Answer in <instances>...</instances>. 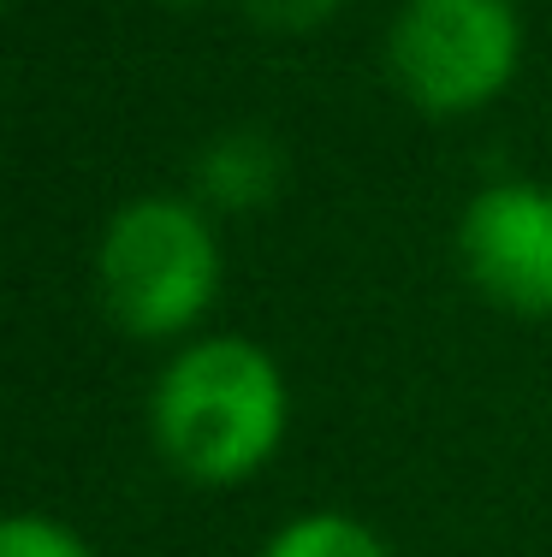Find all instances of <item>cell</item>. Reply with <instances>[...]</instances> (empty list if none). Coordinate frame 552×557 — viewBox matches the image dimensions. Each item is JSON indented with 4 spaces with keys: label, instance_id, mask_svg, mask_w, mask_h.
I'll return each instance as SVG.
<instances>
[{
    "label": "cell",
    "instance_id": "7a4b0ae2",
    "mask_svg": "<svg viewBox=\"0 0 552 557\" xmlns=\"http://www.w3.org/2000/svg\"><path fill=\"white\" fill-rule=\"evenodd\" d=\"M96 290L131 338H173L203 321L220 290V244L203 208L179 196L125 202L101 232Z\"/></svg>",
    "mask_w": 552,
    "mask_h": 557
},
{
    "label": "cell",
    "instance_id": "ba28073f",
    "mask_svg": "<svg viewBox=\"0 0 552 557\" xmlns=\"http://www.w3.org/2000/svg\"><path fill=\"white\" fill-rule=\"evenodd\" d=\"M238 7L249 12V18L261 24V30H315L321 18H333L339 0H238Z\"/></svg>",
    "mask_w": 552,
    "mask_h": 557
},
{
    "label": "cell",
    "instance_id": "6da1fadb",
    "mask_svg": "<svg viewBox=\"0 0 552 557\" xmlns=\"http://www.w3.org/2000/svg\"><path fill=\"white\" fill-rule=\"evenodd\" d=\"M155 445L184 481H249L285 440V380L249 338H203L155 386Z\"/></svg>",
    "mask_w": 552,
    "mask_h": 557
},
{
    "label": "cell",
    "instance_id": "277c9868",
    "mask_svg": "<svg viewBox=\"0 0 552 557\" xmlns=\"http://www.w3.org/2000/svg\"><path fill=\"white\" fill-rule=\"evenodd\" d=\"M464 278L505 314L547 321L552 314V190L541 184H488L457 220Z\"/></svg>",
    "mask_w": 552,
    "mask_h": 557
},
{
    "label": "cell",
    "instance_id": "52a82bcc",
    "mask_svg": "<svg viewBox=\"0 0 552 557\" xmlns=\"http://www.w3.org/2000/svg\"><path fill=\"white\" fill-rule=\"evenodd\" d=\"M0 557H96L72 528H60L54 516H7L0 522Z\"/></svg>",
    "mask_w": 552,
    "mask_h": 557
},
{
    "label": "cell",
    "instance_id": "3957f363",
    "mask_svg": "<svg viewBox=\"0 0 552 557\" xmlns=\"http://www.w3.org/2000/svg\"><path fill=\"white\" fill-rule=\"evenodd\" d=\"M523 60V18L511 0H404L387 36V65L422 113H476Z\"/></svg>",
    "mask_w": 552,
    "mask_h": 557
},
{
    "label": "cell",
    "instance_id": "8992f818",
    "mask_svg": "<svg viewBox=\"0 0 552 557\" xmlns=\"http://www.w3.org/2000/svg\"><path fill=\"white\" fill-rule=\"evenodd\" d=\"M261 557H392V552L375 528L357 522V516L309 510V516H297V522H285Z\"/></svg>",
    "mask_w": 552,
    "mask_h": 557
},
{
    "label": "cell",
    "instance_id": "9c48e42d",
    "mask_svg": "<svg viewBox=\"0 0 552 557\" xmlns=\"http://www.w3.org/2000/svg\"><path fill=\"white\" fill-rule=\"evenodd\" d=\"M173 7H184V0H173Z\"/></svg>",
    "mask_w": 552,
    "mask_h": 557
},
{
    "label": "cell",
    "instance_id": "5b68a950",
    "mask_svg": "<svg viewBox=\"0 0 552 557\" xmlns=\"http://www.w3.org/2000/svg\"><path fill=\"white\" fill-rule=\"evenodd\" d=\"M285 178V154L273 137H261V131H226V137H214L203 149V161H196V190L208 196L214 208H261L273 190H280Z\"/></svg>",
    "mask_w": 552,
    "mask_h": 557
}]
</instances>
